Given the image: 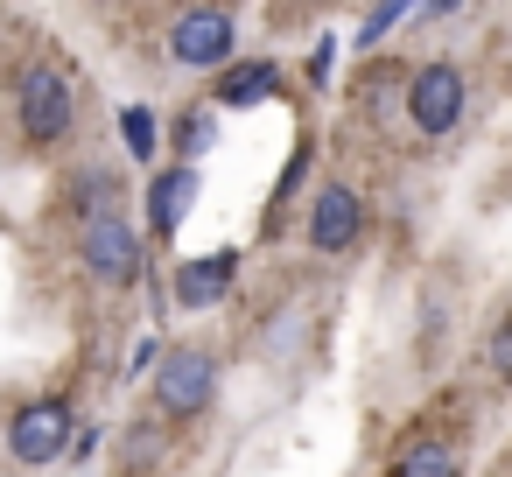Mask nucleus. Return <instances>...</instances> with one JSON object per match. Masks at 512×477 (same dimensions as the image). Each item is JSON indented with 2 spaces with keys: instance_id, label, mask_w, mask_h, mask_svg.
<instances>
[{
  "instance_id": "1",
  "label": "nucleus",
  "mask_w": 512,
  "mask_h": 477,
  "mask_svg": "<svg viewBox=\"0 0 512 477\" xmlns=\"http://www.w3.org/2000/svg\"><path fill=\"white\" fill-rule=\"evenodd\" d=\"M15 127H22L29 148H57V141L78 127V85H71V71L29 64V71L15 78Z\"/></svg>"
},
{
  "instance_id": "2",
  "label": "nucleus",
  "mask_w": 512,
  "mask_h": 477,
  "mask_svg": "<svg viewBox=\"0 0 512 477\" xmlns=\"http://www.w3.org/2000/svg\"><path fill=\"white\" fill-rule=\"evenodd\" d=\"M78 260H85L92 281H106V288H134V281L148 274V239L134 232L127 211H92L85 232H78Z\"/></svg>"
},
{
  "instance_id": "3",
  "label": "nucleus",
  "mask_w": 512,
  "mask_h": 477,
  "mask_svg": "<svg viewBox=\"0 0 512 477\" xmlns=\"http://www.w3.org/2000/svg\"><path fill=\"white\" fill-rule=\"evenodd\" d=\"M211 400H218V358L204 344H176L155 358V407L169 421H197L211 414Z\"/></svg>"
},
{
  "instance_id": "4",
  "label": "nucleus",
  "mask_w": 512,
  "mask_h": 477,
  "mask_svg": "<svg viewBox=\"0 0 512 477\" xmlns=\"http://www.w3.org/2000/svg\"><path fill=\"white\" fill-rule=\"evenodd\" d=\"M71 435H78V414H71L64 393L29 400V407L8 414V456H15L22 470H50V463H64V456H71Z\"/></svg>"
},
{
  "instance_id": "5",
  "label": "nucleus",
  "mask_w": 512,
  "mask_h": 477,
  "mask_svg": "<svg viewBox=\"0 0 512 477\" xmlns=\"http://www.w3.org/2000/svg\"><path fill=\"white\" fill-rule=\"evenodd\" d=\"M463 113H470V78H463L456 64H421V71L407 78V127H414L421 141L456 134Z\"/></svg>"
},
{
  "instance_id": "6",
  "label": "nucleus",
  "mask_w": 512,
  "mask_h": 477,
  "mask_svg": "<svg viewBox=\"0 0 512 477\" xmlns=\"http://www.w3.org/2000/svg\"><path fill=\"white\" fill-rule=\"evenodd\" d=\"M169 64H183V71H225V64H239V22L225 8H183L169 22Z\"/></svg>"
},
{
  "instance_id": "7",
  "label": "nucleus",
  "mask_w": 512,
  "mask_h": 477,
  "mask_svg": "<svg viewBox=\"0 0 512 477\" xmlns=\"http://www.w3.org/2000/svg\"><path fill=\"white\" fill-rule=\"evenodd\" d=\"M365 225H372V204H365V190L358 183H323L316 190V204H309V246L323 253V260H337V253H351L358 239H365Z\"/></svg>"
},
{
  "instance_id": "8",
  "label": "nucleus",
  "mask_w": 512,
  "mask_h": 477,
  "mask_svg": "<svg viewBox=\"0 0 512 477\" xmlns=\"http://www.w3.org/2000/svg\"><path fill=\"white\" fill-rule=\"evenodd\" d=\"M232 281H239V253L232 246L225 253H204V260H183L176 267V309L204 316V309H218L232 295Z\"/></svg>"
},
{
  "instance_id": "9",
  "label": "nucleus",
  "mask_w": 512,
  "mask_h": 477,
  "mask_svg": "<svg viewBox=\"0 0 512 477\" xmlns=\"http://www.w3.org/2000/svg\"><path fill=\"white\" fill-rule=\"evenodd\" d=\"M190 204H197V169H190V162L162 169V176L148 183V232H155V239H176L183 218H190Z\"/></svg>"
},
{
  "instance_id": "10",
  "label": "nucleus",
  "mask_w": 512,
  "mask_h": 477,
  "mask_svg": "<svg viewBox=\"0 0 512 477\" xmlns=\"http://www.w3.org/2000/svg\"><path fill=\"white\" fill-rule=\"evenodd\" d=\"M267 99H281V64H274V57L225 64L218 85H211V106H267Z\"/></svg>"
},
{
  "instance_id": "11",
  "label": "nucleus",
  "mask_w": 512,
  "mask_h": 477,
  "mask_svg": "<svg viewBox=\"0 0 512 477\" xmlns=\"http://www.w3.org/2000/svg\"><path fill=\"white\" fill-rule=\"evenodd\" d=\"M393 477H463V463H456L449 442H414V449L393 463Z\"/></svg>"
},
{
  "instance_id": "12",
  "label": "nucleus",
  "mask_w": 512,
  "mask_h": 477,
  "mask_svg": "<svg viewBox=\"0 0 512 477\" xmlns=\"http://www.w3.org/2000/svg\"><path fill=\"white\" fill-rule=\"evenodd\" d=\"M120 141L134 162H155V106H120Z\"/></svg>"
},
{
  "instance_id": "13",
  "label": "nucleus",
  "mask_w": 512,
  "mask_h": 477,
  "mask_svg": "<svg viewBox=\"0 0 512 477\" xmlns=\"http://www.w3.org/2000/svg\"><path fill=\"white\" fill-rule=\"evenodd\" d=\"M484 365H491V372H498V379L512 386V309H505V316L491 323V337H484Z\"/></svg>"
},
{
  "instance_id": "14",
  "label": "nucleus",
  "mask_w": 512,
  "mask_h": 477,
  "mask_svg": "<svg viewBox=\"0 0 512 477\" xmlns=\"http://www.w3.org/2000/svg\"><path fill=\"white\" fill-rule=\"evenodd\" d=\"M400 22H407V8H372V15L358 22V50H372V43H379L386 29H400Z\"/></svg>"
},
{
  "instance_id": "15",
  "label": "nucleus",
  "mask_w": 512,
  "mask_h": 477,
  "mask_svg": "<svg viewBox=\"0 0 512 477\" xmlns=\"http://www.w3.org/2000/svg\"><path fill=\"white\" fill-rule=\"evenodd\" d=\"M211 134H218V127H211V113L183 120V134H176V141H183V162H190V155H204V148H211Z\"/></svg>"
}]
</instances>
